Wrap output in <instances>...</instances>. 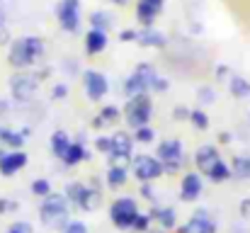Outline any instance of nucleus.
Returning a JSON list of instances; mask_svg holds the SVG:
<instances>
[{
	"label": "nucleus",
	"instance_id": "obj_33",
	"mask_svg": "<svg viewBox=\"0 0 250 233\" xmlns=\"http://www.w3.org/2000/svg\"><path fill=\"white\" fill-rule=\"evenodd\" d=\"M131 231L134 233H148L151 231V216L139 212V216H136V219H134V224H131Z\"/></svg>",
	"mask_w": 250,
	"mask_h": 233
},
{
	"label": "nucleus",
	"instance_id": "obj_43",
	"mask_svg": "<svg viewBox=\"0 0 250 233\" xmlns=\"http://www.w3.org/2000/svg\"><path fill=\"white\" fill-rule=\"evenodd\" d=\"M136 29H122L119 32V42H136Z\"/></svg>",
	"mask_w": 250,
	"mask_h": 233
},
{
	"label": "nucleus",
	"instance_id": "obj_13",
	"mask_svg": "<svg viewBox=\"0 0 250 233\" xmlns=\"http://www.w3.org/2000/svg\"><path fill=\"white\" fill-rule=\"evenodd\" d=\"M29 163V158L24 151H0V175L2 177H12L15 172H20L24 165Z\"/></svg>",
	"mask_w": 250,
	"mask_h": 233
},
{
	"label": "nucleus",
	"instance_id": "obj_5",
	"mask_svg": "<svg viewBox=\"0 0 250 233\" xmlns=\"http://www.w3.org/2000/svg\"><path fill=\"white\" fill-rule=\"evenodd\" d=\"M131 172H134V177L139 182H153L161 175H166V168H163V163L158 158L141 153V155H134L131 158Z\"/></svg>",
	"mask_w": 250,
	"mask_h": 233
},
{
	"label": "nucleus",
	"instance_id": "obj_48",
	"mask_svg": "<svg viewBox=\"0 0 250 233\" xmlns=\"http://www.w3.org/2000/svg\"><path fill=\"white\" fill-rule=\"evenodd\" d=\"M109 2H114V5H126L129 0H109Z\"/></svg>",
	"mask_w": 250,
	"mask_h": 233
},
{
	"label": "nucleus",
	"instance_id": "obj_15",
	"mask_svg": "<svg viewBox=\"0 0 250 233\" xmlns=\"http://www.w3.org/2000/svg\"><path fill=\"white\" fill-rule=\"evenodd\" d=\"M136 42H139L141 46H146V49H163V46L167 44L166 34L158 32V29H153V27H144V29H139Z\"/></svg>",
	"mask_w": 250,
	"mask_h": 233
},
{
	"label": "nucleus",
	"instance_id": "obj_9",
	"mask_svg": "<svg viewBox=\"0 0 250 233\" xmlns=\"http://www.w3.org/2000/svg\"><path fill=\"white\" fill-rule=\"evenodd\" d=\"M131 148H134V136H129L126 131L112 134V151H109L112 165H124L131 158Z\"/></svg>",
	"mask_w": 250,
	"mask_h": 233
},
{
	"label": "nucleus",
	"instance_id": "obj_19",
	"mask_svg": "<svg viewBox=\"0 0 250 233\" xmlns=\"http://www.w3.org/2000/svg\"><path fill=\"white\" fill-rule=\"evenodd\" d=\"M66 199H68V204L71 207H76V209H83V202H85V194H87V185L83 182H78V180H73V182H68L66 185Z\"/></svg>",
	"mask_w": 250,
	"mask_h": 233
},
{
	"label": "nucleus",
	"instance_id": "obj_12",
	"mask_svg": "<svg viewBox=\"0 0 250 233\" xmlns=\"http://www.w3.org/2000/svg\"><path fill=\"white\" fill-rule=\"evenodd\" d=\"M83 83H85L87 100H92V102H100L107 95V90H109V80L102 76V73H97V71H85Z\"/></svg>",
	"mask_w": 250,
	"mask_h": 233
},
{
	"label": "nucleus",
	"instance_id": "obj_14",
	"mask_svg": "<svg viewBox=\"0 0 250 233\" xmlns=\"http://www.w3.org/2000/svg\"><path fill=\"white\" fill-rule=\"evenodd\" d=\"M221 160V155H219V148L216 146H211V144H207V146H199L197 148V153H194V163H197V170L202 172V175H207L216 163Z\"/></svg>",
	"mask_w": 250,
	"mask_h": 233
},
{
	"label": "nucleus",
	"instance_id": "obj_3",
	"mask_svg": "<svg viewBox=\"0 0 250 233\" xmlns=\"http://www.w3.org/2000/svg\"><path fill=\"white\" fill-rule=\"evenodd\" d=\"M136 216H139V204L131 197H117L109 204V221L122 231H131V224Z\"/></svg>",
	"mask_w": 250,
	"mask_h": 233
},
{
	"label": "nucleus",
	"instance_id": "obj_25",
	"mask_svg": "<svg viewBox=\"0 0 250 233\" xmlns=\"http://www.w3.org/2000/svg\"><path fill=\"white\" fill-rule=\"evenodd\" d=\"M90 155L85 151V144L81 141H76V144H71V148H68V153L63 155V163L68 165V168H76V165H81L83 160H87Z\"/></svg>",
	"mask_w": 250,
	"mask_h": 233
},
{
	"label": "nucleus",
	"instance_id": "obj_39",
	"mask_svg": "<svg viewBox=\"0 0 250 233\" xmlns=\"http://www.w3.org/2000/svg\"><path fill=\"white\" fill-rule=\"evenodd\" d=\"M139 194H141L144 199H148V202H156V190H153V182H141Z\"/></svg>",
	"mask_w": 250,
	"mask_h": 233
},
{
	"label": "nucleus",
	"instance_id": "obj_22",
	"mask_svg": "<svg viewBox=\"0 0 250 233\" xmlns=\"http://www.w3.org/2000/svg\"><path fill=\"white\" fill-rule=\"evenodd\" d=\"M68 148H71V136L66 131H61V129L54 131L51 134V153L63 160V155L68 153Z\"/></svg>",
	"mask_w": 250,
	"mask_h": 233
},
{
	"label": "nucleus",
	"instance_id": "obj_10",
	"mask_svg": "<svg viewBox=\"0 0 250 233\" xmlns=\"http://www.w3.org/2000/svg\"><path fill=\"white\" fill-rule=\"evenodd\" d=\"M204 190V180L202 172H185L180 180V199L182 202H197L202 197Z\"/></svg>",
	"mask_w": 250,
	"mask_h": 233
},
{
	"label": "nucleus",
	"instance_id": "obj_40",
	"mask_svg": "<svg viewBox=\"0 0 250 233\" xmlns=\"http://www.w3.org/2000/svg\"><path fill=\"white\" fill-rule=\"evenodd\" d=\"M17 209V202L15 199H7V197H0V214H10Z\"/></svg>",
	"mask_w": 250,
	"mask_h": 233
},
{
	"label": "nucleus",
	"instance_id": "obj_46",
	"mask_svg": "<svg viewBox=\"0 0 250 233\" xmlns=\"http://www.w3.org/2000/svg\"><path fill=\"white\" fill-rule=\"evenodd\" d=\"M219 141H221V144H231V134H229V131H221V134H219Z\"/></svg>",
	"mask_w": 250,
	"mask_h": 233
},
{
	"label": "nucleus",
	"instance_id": "obj_51",
	"mask_svg": "<svg viewBox=\"0 0 250 233\" xmlns=\"http://www.w3.org/2000/svg\"><path fill=\"white\" fill-rule=\"evenodd\" d=\"M148 233H166V231H163V229H161V231H148Z\"/></svg>",
	"mask_w": 250,
	"mask_h": 233
},
{
	"label": "nucleus",
	"instance_id": "obj_31",
	"mask_svg": "<svg viewBox=\"0 0 250 233\" xmlns=\"http://www.w3.org/2000/svg\"><path fill=\"white\" fill-rule=\"evenodd\" d=\"M189 122H192V127L199 129V131L209 129V117H207L204 109H192V112H189Z\"/></svg>",
	"mask_w": 250,
	"mask_h": 233
},
{
	"label": "nucleus",
	"instance_id": "obj_49",
	"mask_svg": "<svg viewBox=\"0 0 250 233\" xmlns=\"http://www.w3.org/2000/svg\"><path fill=\"white\" fill-rule=\"evenodd\" d=\"M151 2H153V5H158V7H163V2H166V0H151Z\"/></svg>",
	"mask_w": 250,
	"mask_h": 233
},
{
	"label": "nucleus",
	"instance_id": "obj_4",
	"mask_svg": "<svg viewBox=\"0 0 250 233\" xmlns=\"http://www.w3.org/2000/svg\"><path fill=\"white\" fill-rule=\"evenodd\" d=\"M151 114H153V105H151V97L148 95H139V97H131L126 109H124V119L126 124L136 131L141 127H148L151 122Z\"/></svg>",
	"mask_w": 250,
	"mask_h": 233
},
{
	"label": "nucleus",
	"instance_id": "obj_30",
	"mask_svg": "<svg viewBox=\"0 0 250 233\" xmlns=\"http://www.w3.org/2000/svg\"><path fill=\"white\" fill-rule=\"evenodd\" d=\"M90 24H92V29L107 32V29L112 27V15L104 12V10H95V12L90 15Z\"/></svg>",
	"mask_w": 250,
	"mask_h": 233
},
{
	"label": "nucleus",
	"instance_id": "obj_37",
	"mask_svg": "<svg viewBox=\"0 0 250 233\" xmlns=\"http://www.w3.org/2000/svg\"><path fill=\"white\" fill-rule=\"evenodd\" d=\"M61 233H87V226H85L83 221H68L63 229H61Z\"/></svg>",
	"mask_w": 250,
	"mask_h": 233
},
{
	"label": "nucleus",
	"instance_id": "obj_45",
	"mask_svg": "<svg viewBox=\"0 0 250 233\" xmlns=\"http://www.w3.org/2000/svg\"><path fill=\"white\" fill-rule=\"evenodd\" d=\"M216 76H219V80H226V76H229V68H226V66H219V68H216Z\"/></svg>",
	"mask_w": 250,
	"mask_h": 233
},
{
	"label": "nucleus",
	"instance_id": "obj_50",
	"mask_svg": "<svg viewBox=\"0 0 250 233\" xmlns=\"http://www.w3.org/2000/svg\"><path fill=\"white\" fill-rule=\"evenodd\" d=\"M5 109H7V105H5V102H0V112H5Z\"/></svg>",
	"mask_w": 250,
	"mask_h": 233
},
{
	"label": "nucleus",
	"instance_id": "obj_17",
	"mask_svg": "<svg viewBox=\"0 0 250 233\" xmlns=\"http://www.w3.org/2000/svg\"><path fill=\"white\" fill-rule=\"evenodd\" d=\"M107 32H100V29H90L87 34H85V51L90 54V56H97V54H102L104 49H107Z\"/></svg>",
	"mask_w": 250,
	"mask_h": 233
},
{
	"label": "nucleus",
	"instance_id": "obj_26",
	"mask_svg": "<svg viewBox=\"0 0 250 233\" xmlns=\"http://www.w3.org/2000/svg\"><path fill=\"white\" fill-rule=\"evenodd\" d=\"M229 92L236 100H246V97H250V83L241 76H231L229 78Z\"/></svg>",
	"mask_w": 250,
	"mask_h": 233
},
{
	"label": "nucleus",
	"instance_id": "obj_44",
	"mask_svg": "<svg viewBox=\"0 0 250 233\" xmlns=\"http://www.w3.org/2000/svg\"><path fill=\"white\" fill-rule=\"evenodd\" d=\"M241 216H243V219H250V199H243V202H241Z\"/></svg>",
	"mask_w": 250,
	"mask_h": 233
},
{
	"label": "nucleus",
	"instance_id": "obj_20",
	"mask_svg": "<svg viewBox=\"0 0 250 233\" xmlns=\"http://www.w3.org/2000/svg\"><path fill=\"white\" fill-rule=\"evenodd\" d=\"M119 117H122L119 107H114V105H107V107H102V109H100L97 119H92V127H95V129L112 127V124H117V122H119Z\"/></svg>",
	"mask_w": 250,
	"mask_h": 233
},
{
	"label": "nucleus",
	"instance_id": "obj_52",
	"mask_svg": "<svg viewBox=\"0 0 250 233\" xmlns=\"http://www.w3.org/2000/svg\"><path fill=\"white\" fill-rule=\"evenodd\" d=\"M0 24H2V15H0Z\"/></svg>",
	"mask_w": 250,
	"mask_h": 233
},
{
	"label": "nucleus",
	"instance_id": "obj_28",
	"mask_svg": "<svg viewBox=\"0 0 250 233\" xmlns=\"http://www.w3.org/2000/svg\"><path fill=\"white\" fill-rule=\"evenodd\" d=\"M231 172L236 180H250V160L248 155H236L231 163Z\"/></svg>",
	"mask_w": 250,
	"mask_h": 233
},
{
	"label": "nucleus",
	"instance_id": "obj_2",
	"mask_svg": "<svg viewBox=\"0 0 250 233\" xmlns=\"http://www.w3.org/2000/svg\"><path fill=\"white\" fill-rule=\"evenodd\" d=\"M68 199L66 194H56L51 192L49 197L42 199V207H39V221L49 229H63L71 219H68Z\"/></svg>",
	"mask_w": 250,
	"mask_h": 233
},
{
	"label": "nucleus",
	"instance_id": "obj_8",
	"mask_svg": "<svg viewBox=\"0 0 250 233\" xmlns=\"http://www.w3.org/2000/svg\"><path fill=\"white\" fill-rule=\"evenodd\" d=\"M10 90H12V97L17 102H29L37 92V76H29V73H15L10 80Z\"/></svg>",
	"mask_w": 250,
	"mask_h": 233
},
{
	"label": "nucleus",
	"instance_id": "obj_32",
	"mask_svg": "<svg viewBox=\"0 0 250 233\" xmlns=\"http://www.w3.org/2000/svg\"><path fill=\"white\" fill-rule=\"evenodd\" d=\"M32 194H37L39 199L49 197V194H51V182H49L46 177H37V180L32 182Z\"/></svg>",
	"mask_w": 250,
	"mask_h": 233
},
{
	"label": "nucleus",
	"instance_id": "obj_7",
	"mask_svg": "<svg viewBox=\"0 0 250 233\" xmlns=\"http://www.w3.org/2000/svg\"><path fill=\"white\" fill-rule=\"evenodd\" d=\"M56 17L61 29L66 32H78L81 27V2L78 0H61L56 7Z\"/></svg>",
	"mask_w": 250,
	"mask_h": 233
},
{
	"label": "nucleus",
	"instance_id": "obj_27",
	"mask_svg": "<svg viewBox=\"0 0 250 233\" xmlns=\"http://www.w3.org/2000/svg\"><path fill=\"white\" fill-rule=\"evenodd\" d=\"M207 177L214 182V185H221V182H226V180H231L233 177V172H231V165H226L224 160H219L209 172H207Z\"/></svg>",
	"mask_w": 250,
	"mask_h": 233
},
{
	"label": "nucleus",
	"instance_id": "obj_53",
	"mask_svg": "<svg viewBox=\"0 0 250 233\" xmlns=\"http://www.w3.org/2000/svg\"><path fill=\"white\" fill-rule=\"evenodd\" d=\"M248 160H250V155H248Z\"/></svg>",
	"mask_w": 250,
	"mask_h": 233
},
{
	"label": "nucleus",
	"instance_id": "obj_36",
	"mask_svg": "<svg viewBox=\"0 0 250 233\" xmlns=\"http://www.w3.org/2000/svg\"><path fill=\"white\" fill-rule=\"evenodd\" d=\"M7 233H34V229L29 221H15L7 226Z\"/></svg>",
	"mask_w": 250,
	"mask_h": 233
},
{
	"label": "nucleus",
	"instance_id": "obj_23",
	"mask_svg": "<svg viewBox=\"0 0 250 233\" xmlns=\"http://www.w3.org/2000/svg\"><path fill=\"white\" fill-rule=\"evenodd\" d=\"M129 175H126V165H112L107 172V187L109 190H122L126 185Z\"/></svg>",
	"mask_w": 250,
	"mask_h": 233
},
{
	"label": "nucleus",
	"instance_id": "obj_18",
	"mask_svg": "<svg viewBox=\"0 0 250 233\" xmlns=\"http://www.w3.org/2000/svg\"><path fill=\"white\" fill-rule=\"evenodd\" d=\"M161 10H163V7L153 5L151 0H139V5H136V20H139L144 27H153V22H156V17H158Z\"/></svg>",
	"mask_w": 250,
	"mask_h": 233
},
{
	"label": "nucleus",
	"instance_id": "obj_21",
	"mask_svg": "<svg viewBox=\"0 0 250 233\" xmlns=\"http://www.w3.org/2000/svg\"><path fill=\"white\" fill-rule=\"evenodd\" d=\"M27 134H29V129H24V131H12V129H0V144H5V146H10L12 151H20V148L24 146V141H27Z\"/></svg>",
	"mask_w": 250,
	"mask_h": 233
},
{
	"label": "nucleus",
	"instance_id": "obj_1",
	"mask_svg": "<svg viewBox=\"0 0 250 233\" xmlns=\"http://www.w3.org/2000/svg\"><path fill=\"white\" fill-rule=\"evenodd\" d=\"M42 54H44V42H42L39 37H22V39L12 42L7 61H10L12 68L24 71V68L34 66Z\"/></svg>",
	"mask_w": 250,
	"mask_h": 233
},
{
	"label": "nucleus",
	"instance_id": "obj_24",
	"mask_svg": "<svg viewBox=\"0 0 250 233\" xmlns=\"http://www.w3.org/2000/svg\"><path fill=\"white\" fill-rule=\"evenodd\" d=\"M124 92H126L129 100H131V97H139V95H148V85L136 76V73H131V76L124 80Z\"/></svg>",
	"mask_w": 250,
	"mask_h": 233
},
{
	"label": "nucleus",
	"instance_id": "obj_41",
	"mask_svg": "<svg viewBox=\"0 0 250 233\" xmlns=\"http://www.w3.org/2000/svg\"><path fill=\"white\" fill-rule=\"evenodd\" d=\"M66 95H68V85H66V83L54 85V90H51V97H54V100H63Z\"/></svg>",
	"mask_w": 250,
	"mask_h": 233
},
{
	"label": "nucleus",
	"instance_id": "obj_35",
	"mask_svg": "<svg viewBox=\"0 0 250 233\" xmlns=\"http://www.w3.org/2000/svg\"><path fill=\"white\" fill-rule=\"evenodd\" d=\"M197 97H199V102H204V105H211L216 95H214V90H211L209 85H202V87L197 90Z\"/></svg>",
	"mask_w": 250,
	"mask_h": 233
},
{
	"label": "nucleus",
	"instance_id": "obj_29",
	"mask_svg": "<svg viewBox=\"0 0 250 233\" xmlns=\"http://www.w3.org/2000/svg\"><path fill=\"white\" fill-rule=\"evenodd\" d=\"M100 204H102V190H100V187L87 185V194H85V202H83V212H95V209H100Z\"/></svg>",
	"mask_w": 250,
	"mask_h": 233
},
{
	"label": "nucleus",
	"instance_id": "obj_42",
	"mask_svg": "<svg viewBox=\"0 0 250 233\" xmlns=\"http://www.w3.org/2000/svg\"><path fill=\"white\" fill-rule=\"evenodd\" d=\"M189 112H192V109H187V107L177 105V107L172 109V117H175L177 122H185V119H189Z\"/></svg>",
	"mask_w": 250,
	"mask_h": 233
},
{
	"label": "nucleus",
	"instance_id": "obj_34",
	"mask_svg": "<svg viewBox=\"0 0 250 233\" xmlns=\"http://www.w3.org/2000/svg\"><path fill=\"white\" fill-rule=\"evenodd\" d=\"M153 136H156V131L151 127H141V129L134 131V141H139V144H151Z\"/></svg>",
	"mask_w": 250,
	"mask_h": 233
},
{
	"label": "nucleus",
	"instance_id": "obj_38",
	"mask_svg": "<svg viewBox=\"0 0 250 233\" xmlns=\"http://www.w3.org/2000/svg\"><path fill=\"white\" fill-rule=\"evenodd\" d=\"M95 148L100 153H109L112 151V136H97L95 139Z\"/></svg>",
	"mask_w": 250,
	"mask_h": 233
},
{
	"label": "nucleus",
	"instance_id": "obj_6",
	"mask_svg": "<svg viewBox=\"0 0 250 233\" xmlns=\"http://www.w3.org/2000/svg\"><path fill=\"white\" fill-rule=\"evenodd\" d=\"M158 160L163 163V168H166L167 175H175L180 168H182V163H185V158H182V144L177 141V139H167V141H161L158 144Z\"/></svg>",
	"mask_w": 250,
	"mask_h": 233
},
{
	"label": "nucleus",
	"instance_id": "obj_47",
	"mask_svg": "<svg viewBox=\"0 0 250 233\" xmlns=\"http://www.w3.org/2000/svg\"><path fill=\"white\" fill-rule=\"evenodd\" d=\"M7 42H10V37H7V32H2L0 34V44H7Z\"/></svg>",
	"mask_w": 250,
	"mask_h": 233
},
{
	"label": "nucleus",
	"instance_id": "obj_11",
	"mask_svg": "<svg viewBox=\"0 0 250 233\" xmlns=\"http://www.w3.org/2000/svg\"><path fill=\"white\" fill-rule=\"evenodd\" d=\"M177 233H216V221L209 216L207 209H199L189 216L185 226H180Z\"/></svg>",
	"mask_w": 250,
	"mask_h": 233
},
{
	"label": "nucleus",
	"instance_id": "obj_16",
	"mask_svg": "<svg viewBox=\"0 0 250 233\" xmlns=\"http://www.w3.org/2000/svg\"><path fill=\"white\" fill-rule=\"evenodd\" d=\"M148 216H151V221H156L163 231H170V229L177 226V214H175L172 207H156V209L148 212Z\"/></svg>",
	"mask_w": 250,
	"mask_h": 233
}]
</instances>
